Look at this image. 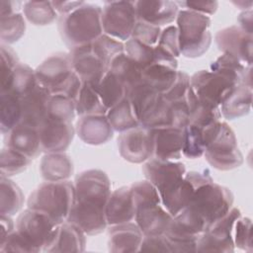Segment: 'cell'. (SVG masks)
<instances>
[{
  "mask_svg": "<svg viewBox=\"0 0 253 253\" xmlns=\"http://www.w3.org/2000/svg\"><path fill=\"white\" fill-rule=\"evenodd\" d=\"M135 206L134 221L143 235H161L168 229L173 216L164 208L157 189L147 180L130 186Z\"/></svg>",
  "mask_w": 253,
  "mask_h": 253,
  "instance_id": "6da1fadb",
  "label": "cell"
},
{
  "mask_svg": "<svg viewBox=\"0 0 253 253\" xmlns=\"http://www.w3.org/2000/svg\"><path fill=\"white\" fill-rule=\"evenodd\" d=\"M58 30L70 49L91 44L104 34L102 8L97 4L84 2L72 12L60 16Z\"/></svg>",
  "mask_w": 253,
  "mask_h": 253,
  "instance_id": "7a4b0ae2",
  "label": "cell"
},
{
  "mask_svg": "<svg viewBox=\"0 0 253 253\" xmlns=\"http://www.w3.org/2000/svg\"><path fill=\"white\" fill-rule=\"evenodd\" d=\"M37 81L51 95L76 100L82 81L72 67L69 53L57 52L44 59L35 70Z\"/></svg>",
  "mask_w": 253,
  "mask_h": 253,
  "instance_id": "3957f363",
  "label": "cell"
},
{
  "mask_svg": "<svg viewBox=\"0 0 253 253\" xmlns=\"http://www.w3.org/2000/svg\"><path fill=\"white\" fill-rule=\"evenodd\" d=\"M74 201V184L69 180L44 182L30 195L28 208L41 211L61 224L66 221Z\"/></svg>",
  "mask_w": 253,
  "mask_h": 253,
  "instance_id": "277c9868",
  "label": "cell"
},
{
  "mask_svg": "<svg viewBox=\"0 0 253 253\" xmlns=\"http://www.w3.org/2000/svg\"><path fill=\"white\" fill-rule=\"evenodd\" d=\"M179 35V48L189 58L202 56L211 43V18L187 9L179 10L176 18Z\"/></svg>",
  "mask_w": 253,
  "mask_h": 253,
  "instance_id": "5b68a950",
  "label": "cell"
},
{
  "mask_svg": "<svg viewBox=\"0 0 253 253\" xmlns=\"http://www.w3.org/2000/svg\"><path fill=\"white\" fill-rule=\"evenodd\" d=\"M233 200V195L228 188L212 180L196 189L186 208L197 214L209 228L229 211Z\"/></svg>",
  "mask_w": 253,
  "mask_h": 253,
  "instance_id": "8992f818",
  "label": "cell"
},
{
  "mask_svg": "<svg viewBox=\"0 0 253 253\" xmlns=\"http://www.w3.org/2000/svg\"><path fill=\"white\" fill-rule=\"evenodd\" d=\"M57 224L46 213L28 208L22 211L16 221V230L25 240L31 252L43 251L53 241Z\"/></svg>",
  "mask_w": 253,
  "mask_h": 253,
  "instance_id": "52a82bcc",
  "label": "cell"
},
{
  "mask_svg": "<svg viewBox=\"0 0 253 253\" xmlns=\"http://www.w3.org/2000/svg\"><path fill=\"white\" fill-rule=\"evenodd\" d=\"M204 156L209 164L217 170L229 171L241 166L243 155L235 133L227 123L221 122L218 133L207 146Z\"/></svg>",
  "mask_w": 253,
  "mask_h": 253,
  "instance_id": "ba28073f",
  "label": "cell"
},
{
  "mask_svg": "<svg viewBox=\"0 0 253 253\" xmlns=\"http://www.w3.org/2000/svg\"><path fill=\"white\" fill-rule=\"evenodd\" d=\"M137 22L135 1H109L102 8L104 34L122 42L131 38Z\"/></svg>",
  "mask_w": 253,
  "mask_h": 253,
  "instance_id": "9c48e42d",
  "label": "cell"
},
{
  "mask_svg": "<svg viewBox=\"0 0 253 253\" xmlns=\"http://www.w3.org/2000/svg\"><path fill=\"white\" fill-rule=\"evenodd\" d=\"M74 191V203L86 207L106 209L112 193L111 182L108 175L102 170H85L76 176Z\"/></svg>",
  "mask_w": 253,
  "mask_h": 253,
  "instance_id": "30bf717a",
  "label": "cell"
},
{
  "mask_svg": "<svg viewBox=\"0 0 253 253\" xmlns=\"http://www.w3.org/2000/svg\"><path fill=\"white\" fill-rule=\"evenodd\" d=\"M241 216L237 208H231L227 213L215 220L198 241L197 252H233V229L236 220Z\"/></svg>",
  "mask_w": 253,
  "mask_h": 253,
  "instance_id": "8fae6325",
  "label": "cell"
},
{
  "mask_svg": "<svg viewBox=\"0 0 253 253\" xmlns=\"http://www.w3.org/2000/svg\"><path fill=\"white\" fill-rule=\"evenodd\" d=\"M142 171L146 180L157 189L162 202L182 181L186 168L179 161L152 157L144 162Z\"/></svg>",
  "mask_w": 253,
  "mask_h": 253,
  "instance_id": "7c38bea8",
  "label": "cell"
},
{
  "mask_svg": "<svg viewBox=\"0 0 253 253\" xmlns=\"http://www.w3.org/2000/svg\"><path fill=\"white\" fill-rule=\"evenodd\" d=\"M120 155L130 163H143L153 157L151 128L141 125L121 132L118 137Z\"/></svg>",
  "mask_w": 253,
  "mask_h": 253,
  "instance_id": "4fadbf2b",
  "label": "cell"
},
{
  "mask_svg": "<svg viewBox=\"0 0 253 253\" xmlns=\"http://www.w3.org/2000/svg\"><path fill=\"white\" fill-rule=\"evenodd\" d=\"M215 42L222 53L229 54L246 66H252L253 36L238 26H230L215 34Z\"/></svg>",
  "mask_w": 253,
  "mask_h": 253,
  "instance_id": "5bb4252c",
  "label": "cell"
},
{
  "mask_svg": "<svg viewBox=\"0 0 253 253\" xmlns=\"http://www.w3.org/2000/svg\"><path fill=\"white\" fill-rule=\"evenodd\" d=\"M69 55L72 67L82 82L97 86L109 71V66L93 51L92 43L70 49Z\"/></svg>",
  "mask_w": 253,
  "mask_h": 253,
  "instance_id": "9a60e30c",
  "label": "cell"
},
{
  "mask_svg": "<svg viewBox=\"0 0 253 253\" xmlns=\"http://www.w3.org/2000/svg\"><path fill=\"white\" fill-rule=\"evenodd\" d=\"M211 181L212 178L208 170L186 172L175 190L162 201V205L172 216H175L188 206L196 189Z\"/></svg>",
  "mask_w": 253,
  "mask_h": 253,
  "instance_id": "2e32d148",
  "label": "cell"
},
{
  "mask_svg": "<svg viewBox=\"0 0 253 253\" xmlns=\"http://www.w3.org/2000/svg\"><path fill=\"white\" fill-rule=\"evenodd\" d=\"M42 150L44 153L64 152L70 145L75 128L72 123L46 119L38 128Z\"/></svg>",
  "mask_w": 253,
  "mask_h": 253,
  "instance_id": "e0dca14e",
  "label": "cell"
},
{
  "mask_svg": "<svg viewBox=\"0 0 253 253\" xmlns=\"http://www.w3.org/2000/svg\"><path fill=\"white\" fill-rule=\"evenodd\" d=\"M50 96V92L38 83L21 97V123L39 128L47 119V105Z\"/></svg>",
  "mask_w": 253,
  "mask_h": 253,
  "instance_id": "ac0fdd59",
  "label": "cell"
},
{
  "mask_svg": "<svg viewBox=\"0 0 253 253\" xmlns=\"http://www.w3.org/2000/svg\"><path fill=\"white\" fill-rule=\"evenodd\" d=\"M137 20L161 27L173 23L178 15L179 6L168 0L135 1Z\"/></svg>",
  "mask_w": 253,
  "mask_h": 253,
  "instance_id": "d6986e66",
  "label": "cell"
},
{
  "mask_svg": "<svg viewBox=\"0 0 253 253\" xmlns=\"http://www.w3.org/2000/svg\"><path fill=\"white\" fill-rule=\"evenodd\" d=\"M105 213L109 226L134 220L135 206L129 187H121L111 193Z\"/></svg>",
  "mask_w": 253,
  "mask_h": 253,
  "instance_id": "ffe728a7",
  "label": "cell"
},
{
  "mask_svg": "<svg viewBox=\"0 0 253 253\" xmlns=\"http://www.w3.org/2000/svg\"><path fill=\"white\" fill-rule=\"evenodd\" d=\"M75 131L79 138L90 145H101L108 142L114 134L107 115H89L79 117Z\"/></svg>",
  "mask_w": 253,
  "mask_h": 253,
  "instance_id": "44dd1931",
  "label": "cell"
},
{
  "mask_svg": "<svg viewBox=\"0 0 253 253\" xmlns=\"http://www.w3.org/2000/svg\"><path fill=\"white\" fill-rule=\"evenodd\" d=\"M153 135V157L179 160L183 147V128L174 126L151 128Z\"/></svg>",
  "mask_w": 253,
  "mask_h": 253,
  "instance_id": "7402d4cb",
  "label": "cell"
},
{
  "mask_svg": "<svg viewBox=\"0 0 253 253\" xmlns=\"http://www.w3.org/2000/svg\"><path fill=\"white\" fill-rule=\"evenodd\" d=\"M143 233L135 222L111 225L108 232L109 251L114 253L139 251Z\"/></svg>",
  "mask_w": 253,
  "mask_h": 253,
  "instance_id": "603a6c76",
  "label": "cell"
},
{
  "mask_svg": "<svg viewBox=\"0 0 253 253\" xmlns=\"http://www.w3.org/2000/svg\"><path fill=\"white\" fill-rule=\"evenodd\" d=\"M5 145L31 159L38 157L42 152L39 129L26 124H18L7 134Z\"/></svg>",
  "mask_w": 253,
  "mask_h": 253,
  "instance_id": "cb8c5ba5",
  "label": "cell"
},
{
  "mask_svg": "<svg viewBox=\"0 0 253 253\" xmlns=\"http://www.w3.org/2000/svg\"><path fill=\"white\" fill-rule=\"evenodd\" d=\"M66 221L79 227L86 235L100 234L108 226L105 209L86 207L77 203L73 204Z\"/></svg>",
  "mask_w": 253,
  "mask_h": 253,
  "instance_id": "d4e9b609",
  "label": "cell"
},
{
  "mask_svg": "<svg viewBox=\"0 0 253 253\" xmlns=\"http://www.w3.org/2000/svg\"><path fill=\"white\" fill-rule=\"evenodd\" d=\"M85 233L67 221L58 225L55 237L44 252H83L86 245Z\"/></svg>",
  "mask_w": 253,
  "mask_h": 253,
  "instance_id": "484cf974",
  "label": "cell"
},
{
  "mask_svg": "<svg viewBox=\"0 0 253 253\" xmlns=\"http://www.w3.org/2000/svg\"><path fill=\"white\" fill-rule=\"evenodd\" d=\"M40 169L46 182L68 180L74 171L71 158L64 152L45 153L41 160Z\"/></svg>",
  "mask_w": 253,
  "mask_h": 253,
  "instance_id": "4316f807",
  "label": "cell"
},
{
  "mask_svg": "<svg viewBox=\"0 0 253 253\" xmlns=\"http://www.w3.org/2000/svg\"><path fill=\"white\" fill-rule=\"evenodd\" d=\"M161 95L162 94L157 92L142 80L127 91L126 97L132 106L139 124H141L146 116L152 111L159 101Z\"/></svg>",
  "mask_w": 253,
  "mask_h": 253,
  "instance_id": "83f0119b",
  "label": "cell"
},
{
  "mask_svg": "<svg viewBox=\"0 0 253 253\" xmlns=\"http://www.w3.org/2000/svg\"><path fill=\"white\" fill-rule=\"evenodd\" d=\"M252 87L240 84L219 106L221 117L234 120L247 115L251 110Z\"/></svg>",
  "mask_w": 253,
  "mask_h": 253,
  "instance_id": "f1b7e54d",
  "label": "cell"
},
{
  "mask_svg": "<svg viewBox=\"0 0 253 253\" xmlns=\"http://www.w3.org/2000/svg\"><path fill=\"white\" fill-rule=\"evenodd\" d=\"M21 98L11 91H0V128L6 135L21 123Z\"/></svg>",
  "mask_w": 253,
  "mask_h": 253,
  "instance_id": "f546056e",
  "label": "cell"
},
{
  "mask_svg": "<svg viewBox=\"0 0 253 253\" xmlns=\"http://www.w3.org/2000/svg\"><path fill=\"white\" fill-rule=\"evenodd\" d=\"M178 69L152 62L141 71V80L160 94L166 92L176 79Z\"/></svg>",
  "mask_w": 253,
  "mask_h": 253,
  "instance_id": "4dcf8cb0",
  "label": "cell"
},
{
  "mask_svg": "<svg viewBox=\"0 0 253 253\" xmlns=\"http://www.w3.org/2000/svg\"><path fill=\"white\" fill-rule=\"evenodd\" d=\"M109 71L116 76L127 91L141 81V69L125 52L116 56L109 65Z\"/></svg>",
  "mask_w": 253,
  "mask_h": 253,
  "instance_id": "1f68e13d",
  "label": "cell"
},
{
  "mask_svg": "<svg viewBox=\"0 0 253 253\" xmlns=\"http://www.w3.org/2000/svg\"><path fill=\"white\" fill-rule=\"evenodd\" d=\"M76 115L79 117L89 115H107L108 109L104 106L96 86L82 82L81 89L75 100Z\"/></svg>",
  "mask_w": 253,
  "mask_h": 253,
  "instance_id": "d6a6232c",
  "label": "cell"
},
{
  "mask_svg": "<svg viewBox=\"0 0 253 253\" xmlns=\"http://www.w3.org/2000/svg\"><path fill=\"white\" fill-rule=\"evenodd\" d=\"M38 84L35 70L25 63H19L10 78L1 84V91H11L20 98Z\"/></svg>",
  "mask_w": 253,
  "mask_h": 253,
  "instance_id": "836d02e7",
  "label": "cell"
},
{
  "mask_svg": "<svg viewBox=\"0 0 253 253\" xmlns=\"http://www.w3.org/2000/svg\"><path fill=\"white\" fill-rule=\"evenodd\" d=\"M0 213L16 214L24 205V194L20 187L8 177H0Z\"/></svg>",
  "mask_w": 253,
  "mask_h": 253,
  "instance_id": "e575fe53",
  "label": "cell"
},
{
  "mask_svg": "<svg viewBox=\"0 0 253 253\" xmlns=\"http://www.w3.org/2000/svg\"><path fill=\"white\" fill-rule=\"evenodd\" d=\"M107 118L112 128L119 132H123L140 125L126 96L116 106L108 110Z\"/></svg>",
  "mask_w": 253,
  "mask_h": 253,
  "instance_id": "d590c367",
  "label": "cell"
},
{
  "mask_svg": "<svg viewBox=\"0 0 253 253\" xmlns=\"http://www.w3.org/2000/svg\"><path fill=\"white\" fill-rule=\"evenodd\" d=\"M96 89L104 106L108 110L116 106L126 96V88L125 85L110 71L106 73L96 86Z\"/></svg>",
  "mask_w": 253,
  "mask_h": 253,
  "instance_id": "8d00e7d4",
  "label": "cell"
},
{
  "mask_svg": "<svg viewBox=\"0 0 253 253\" xmlns=\"http://www.w3.org/2000/svg\"><path fill=\"white\" fill-rule=\"evenodd\" d=\"M26 19L35 26H46L57 18L51 1H27L23 5Z\"/></svg>",
  "mask_w": 253,
  "mask_h": 253,
  "instance_id": "74e56055",
  "label": "cell"
},
{
  "mask_svg": "<svg viewBox=\"0 0 253 253\" xmlns=\"http://www.w3.org/2000/svg\"><path fill=\"white\" fill-rule=\"evenodd\" d=\"M76 116L75 100L64 95H51L47 105V118L72 123Z\"/></svg>",
  "mask_w": 253,
  "mask_h": 253,
  "instance_id": "f35d334b",
  "label": "cell"
},
{
  "mask_svg": "<svg viewBox=\"0 0 253 253\" xmlns=\"http://www.w3.org/2000/svg\"><path fill=\"white\" fill-rule=\"evenodd\" d=\"M31 158L5 146L1 150L0 172L3 177H11L24 172L32 163Z\"/></svg>",
  "mask_w": 253,
  "mask_h": 253,
  "instance_id": "ab89813d",
  "label": "cell"
},
{
  "mask_svg": "<svg viewBox=\"0 0 253 253\" xmlns=\"http://www.w3.org/2000/svg\"><path fill=\"white\" fill-rule=\"evenodd\" d=\"M206 147L207 145L202 130L188 124L183 128L182 154L189 159H196L204 155Z\"/></svg>",
  "mask_w": 253,
  "mask_h": 253,
  "instance_id": "60d3db41",
  "label": "cell"
},
{
  "mask_svg": "<svg viewBox=\"0 0 253 253\" xmlns=\"http://www.w3.org/2000/svg\"><path fill=\"white\" fill-rule=\"evenodd\" d=\"M26 22L23 14L15 13L0 18V39L2 43L10 44L18 42L25 34Z\"/></svg>",
  "mask_w": 253,
  "mask_h": 253,
  "instance_id": "b9f144b4",
  "label": "cell"
},
{
  "mask_svg": "<svg viewBox=\"0 0 253 253\" xmlns=\"http://www.w3.org/2000/svg\"><path fill=\"white\" fill-rule=\"evenodd\" d=\"M92 48L93 51L109 66L116 56L125 52V42L103 34L92 42Z\"/></svg>",
  "mask_w": 253,
  "mask_h": 253,
  "instance_id": "7bdbcfd3",
  "label": "cell"
},
{
  "mask_svg": "<svg viewBox=\"0 0 253 253\" xmlns=\"http://www.w3.org/2000/svg\"><path fill=\"white\" fill-rule=\"evenodd\" d=\"M125 53L143 70L153 62L154 46L146 45L130 38L125 42Z\"/></svg>",
  "mask_w": 253,
  "mask_h": 253,
  "instance_id": "ee69618b",
  "label": "cell"
},
{
  "mask_svg": "<svg viewBox=\"0 0 253 253\" xmlns=\"http://www.w3.org/2000/svg\"><path fill=\"white\" fill-rule=\"evenodd\" d=\"M234 246L252 252V222L249 217L240 216L234 225L233 229Z\"/></svg>",
  "mask_w": 253,
  "mask_h": 253,
  "instance_id": "f6af8a7d",
  "label": "cell"
},
{
  "mask_svg": "<svg viewBox=\"0 0 253 253\" xmlns=\"http://www.w3.org/2000/svg\"><path fill=\"white\" fill-rule=\"evenodd\" d=\"M156 46L166 53L178 58L181 55V52L179 48V35L177 27L169 25L161 30Z\"/></svg>",
  "mask_w": 253,
  "mask_h": 253,
  "instance_id": "bcb514c9",
  "label": "cell"
},
{
  "mask_svg": "<svg viewBox=\"0 0 253 253\" xmlns=\"http://www.w3.org/2000/svg\"><path fill=\"white\" fill-rule=\"evenodd\" d=\"M161 34V28L137 20L131 38L149 46H155Z\"/></svg>",
  "mask_w": 253,
  "mask_h": 253,
  "instance_id": "7dc6e473",
  "label": "cell"
},
{
  "mask_svg": "<svg viewBox=\"0 0 253 253\" xmlns=\"http://www.w3.org/2000/svg\"><path fill=\"white\" fill-rule=\"evenodd\" d=\"M190 89V76L184 72L178 70L177 76L171 87L162 94L163 98L168 102L177 101L186 97Z\"/></svg>",
  "mask_w": 253,
  "mask_h": 253,
  "instance_id": "c3c4849f",
  "label": "cell"
},
{
  "mask_svg": "<svg viewBox=\"0 0 253 253\" xmlns=\"http://www.w3.org/2000/svg\"><path fill=\"white\" fill-rule=\"evenodd\" d=\"M0 57L1 84H3L10 78L13 71L20 62L16 52L8 44L5 43L0 44Z\"/></svg>",
  "mask_w": 253,
  "mask_h": 253,
  "instance_id": "681fc988",
  "label": "cell"
},
{
  "mask_svg": "<svg viewBox=\"0 0 253 253\" xmlns=\"http://www.w3.org/2000/svg\"><path fill=\"white\" fill-rule=\"evenodd\" d=\"M139 251L146 252H171L169 243L164 234L161 235H152V236H143Z\"/></svg>",
  "mask_w": 253,
  "mask_h": 253,
  "instance_id": "f907efd6",
  "label": "cell"
},
{
  "mask_svg": "<svg viewBox=\"0 0 253 253\" xmlns=\"http://www.w3.org/2000/svg\"><path fill=\"white\" fill-rule=\"evenodd\" d=\"M29 252L31 253V249L25 240L21 237V235L15 229L12 233H10L7 238L0 243V252Z\"/></svg>",
  "mask_w": 253,
  "mask_h": 253,
  "instance_id": "816d5d0a",
  "label": "cell"
},
{
  "mask_svg": "<svg viewBox=\"0 0 253 253\" xmlns=\"http://www.w3.org/2000/svg\"><path fill=\"white\" fill-rule=\"evenodd\" d=\"M176 3L178 6H184V8L187 10L194 11L207 16L214 14L218 7L217 1H182Z\"/></svg>",
  "mask_w": 253,
  "mask_h": 253,
  "instance_id": "f5cc1de1",
  "label": "cell"
},
{
  "mask_svg": "<svg viewBox=\"0 0 253 253\" xmlns=\"http://www.w3.org/2000/svg\"><path fill=\"white\" fill-rule=\"evenodd\" d=\"M51 3L55 11L57 12V14H60L61 16V15H65L72 12L73 10L81 6L84 2L83 1H51Z\"/></svg>",
  "mask_w": 253,
  "mask_h": 253,
  "instance_id": "db71d44e",
  "label": "cell"
},
{
  "mask_svg": "<svg viewBox=\"0 0 253 253\" xmlns=\"http://www.w3.org/2000/svg\"><path fill=\"white\" fill-rule=\"evenodd\" d=\"M21 4L22 3L18 1L2 0L0 2V18L11 16L15 13H18V10Z\"/></svg>",
  "mask_w": 253,
  "mask_h": 253,
  "instance_id": "11a10c76",
  "label": "cell"
},
{
  "mask_svg": "<svg viewBox=\"0 0 253 253\" xmlns=\"http://www.w3.org/2000/svg\"><path fill=\"white\" fill-rule=\"evenodd\" d=\"M0 220H1V234H0V243H1L7 238V236L10 233H12L15 230V228H14V221L10 215L1 214Z\"/></svg>",
  "mask_w": 253,
  "mask_h": 253,
  "instance_id": "9f6ffc18",
  "label": "cell"
},
{
  "mask_svg": "<svg viewBox=\"0 0 253 253\" xmlns=\"http://www.w3.org/2000/svg\"><path fill=\"white\" fill-rule=\"evenodd\" d=\"M239 26L243 31L252 35V10L242 11L237 19Z\"/></svg>",
  "mask_w": 253,
  "mask_h": 253,
  "instance_id": "6f0895ef",
  "label": "cell"
},
{
  "mask_svg": "<svg viewBox=\"0 0 253 253\" xmlns=\"http://www.w3.org/2000/svg\"><path fill=\"white\" fill-rule=\"evenodd\" d=\"M232 4H234L235 6H237L239 9L243 10V11H247V10H251L252 1H244V0H240V1H232Z\"/></svg>",
  "mask_w": 253,
  "mask_h": 253,
  "instance_id": "680465c9",
  "label": "cell"
}]
</instances>
